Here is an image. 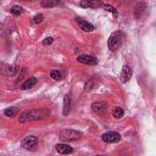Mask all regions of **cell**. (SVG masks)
Returning a JSON list of instances; mask_svg holds the SVG:
<instances>
[{
    "label": "cell",
    "mask_w": 156,
    "mask_h": 156,
    "mask_svg": "<svg viewBox=\"0 0 156 156\" xmlns=\"http://www.w3.org/2000/svg\"><path fill=\"white\" fill-rule=\"evenodd\" d=\"M49 115H50V111L49 110H45V108H40V110H27V111H23L20 115L18 121H20V123H26V122H29V121H39V119L46 118Z\"/></svg>",
    "instance_id": "6da1fadb"
},
{
    "label": "cell",
    "mask_w": 156,
    "mask_h": 156,
    "mask_svg": "<svg viewBox=\"0 0 156 156\" xmlns=\"http://www.w3.org/2000/svg\"><path fill=\"white\" fill-rule=\"evenodd\" d=\"M122 40H123V34H122V32L117 30V32L111 33V35H110V38H108V40H107L108 49H110L111 51H116V50L121 46Z\"/></svg>",
    "instance_id": "7a4b0ae2"
},
{
    "label": "cell",
    "mask_w": 156,
    "mask_h": 156,
    "mask_svg": "<svg viewBox=\"0 0 156 156\" xmlns=\"http://www.w3.org/2000/svg\"><path fill=\"white\" fill-rule=\"evenodd\" d=\"M82 136V133L74 129H63L60 132L58 138L63 141H73V140H78Z\"/></svg>",
    "instance_id": "3957f363"
},
{
    "label": "cell",
    "mask_w": 156,
    "mask_h": 156,
    "mask_svg": "<svg viewBox=\"0 0 156 156\" xmlns=\"http://www.w3.org/2000/svg\"><path fill=\"white\" fill-rule=\"evenodd\" d=\"M91 110L99 116H105L107 112V104L105 101H95L91 104Z\"/></svg>",
    "instance_id": "277c9868"
},
{
    "label": "cell",
    "mask_w": 156,
    "mask_h": 156,
    "mask_svg": "<svg viewBox=\"0 0 156 156\" xmlns=\"http://www.w3.org/2000/svg\"><path fill=\"white\" fill-rule=\"evenodd\" d=\"M21 145H22V147H24L27 150H35L37 145H38V139H37V136L29 135V136H27L22 140Z\"/></svg>",
    "instance_id": "5b68a950"
},
{
    "label": "cell",
    "mask_w": 156,
    "mask_h": 156,
    "mask_svg": "<svg viewBox=\"0 0 156 156\" xmlns=\"http://www.w3.org/2000/svg\"><path fill=\"white\" fill-rule=\"evenodd\" d=\"M101 139L105 143H116L121 139V135L117 132H106L101 135Z\"/></svg>",
    "instance_id": "8992f818"
},
{
    "label": "cell",
    "mask_w": 156,
    "mask_h": 156,
    "mask_svg": "<svg viewBox=\"0 0 156 156\" xmlns=\"http://www.w3.org/2000/svg\"><path fill=\"white\" fill-rule=\"evenodd\" d=\"M77 61L80 63H85V65H96L98 63V58L91 55H79L77 57Z\"/></svg>",
    "instance_id": "52a82bcc"
},
{
    "label": "cell",
    "mask_w": 156,
    "mask_h": 156,
    "mask_svg": "<svg viewBox=\"0 0 156 156\" xmlns=\"http://www.w3.org/2000/svg\"><path fill=\"white\" fill-rule=\"evenodd\" d=\"M102 5V0H82L80 6L84 9H96Z\"/></svg>",
    "instance_id": "ba28073f"
},
{
    "label": "cell",
    "mask_w": 156,
    "mask_h": 156,
    "mask_svg": "<svg viewBox=\"0 0 156 156\" xmlns=\"http://www.w3.org/2000/svg\"><path fill=\"white\" fill-rule=\"evenodd\" d=\"M76 22H77V24L80 27V29H83V30H85V32H93V30H94V26H93L91 23H89L88 21H84V20L77 17V18H76Z\"/></svg>",
    "instance_id": "9c48e42d"
},
{
    "label": "cell",
    "mask_w": 156,
    "mask_h": 156,
    "mask_svg": "<svg viewBox=\"0 0 156 156\" xmlns=\"http://www.w3.org/2000/svg\"><path fill=\"white\" fill-rule=\"evenodd\" d=\"M132 77V69L129 66H124L122 72H121V82L122 83H127Z\"/></svg>",
    "instance_id": "30bf717a"
},
{
    "label": "cell",
    "mask_w": 156,
    "mask_h": 156,
    "mask_svg": "<svg viewBox=\"0 0 156 156\" xmlns=\"http://www.w3.org/2000/svg\"><path fill=\"white\" fill-rule=\"evenodd\" d=\"M56 151L58 154H63V155H68V154H72L73 152V149L67 145V144H57L56 145Z\"/></svg>",
    "instance_id": "8fae6325"
},
{
    "label": "cell",
    "mask_w": 156,
    "mask_h": 156,
    "mask_svg": "<svg viewBox=\"0 0 156 156\" xmlns=\"http://www.w3.org/2000/svg\"><path fill=\"white\" fill-rule=\"evenodd\" d=\"M145 10H146V4L145 2L141 1V2L136 4V6H135V17L140 18L143 16V13L145 12Z\"/></svg>",
    "instance_id": "7c38bea8"
},
{
    "label": "cell",
    "mask_w": 156,
    "mask_h": 156,
    "mask_svg": "<svg viewBox=\"0 0 156 156\" xmlns=\"http://www.w3.org/2000/svg\"><path fill=\"white\" fill-rule=\"evenodd\" d=\"M35 84H37V78H35V77H30V78H28V79H26V80H24V83L21 85V89L26 90V89L33 88Z\"/></svg>",
    "instance_id": "4fadbf2b"
},
{
    "label": "cell",
    "mask_w": 156,
    "mask_h": 156,
    "mask_svg": "<svg viewBox=\"0 0 156 156\" xmlns=\"http://www.w3.org/2000/svg\"><path fill=\"white\" fill-rule=\"evenodd\" d=\"M69 108H71V95H66L65 96V100H63V115H68L69 112Z\"/></svg>",
    "instance_id": "5bb4252c"
},
{
    "label": "cell",
    "mask_w": 156,
    "mask_h": 156,
    "mask_svg": "<svg viewBox=\"0 0 156 156\" xmlns=\"http://www.w3.org/2000/svg\"><path fill=\"white\" fill-rule=\"evenodd\" d=\"M60 4V0H41L40 5L43 7H55Z\"/></svg>",
    "instance_id": "9a60e30c"
},
{
    "label": "cell",
    "mask_w": 156,
    "mask_h": 156,
    "mask_svg": "<svg viewBox=\"0 0 156 156\" xmlns=\"http://www.w3.org/2000/svg\"><path fill=\"white\" fill-rule=\"evenodd\" d=\"M112 115H113V117H115V118H121V117H123V115H124V111L122 110V107L117 106V107H115V108H113V111H112Z\"/></svg>",
    "instance_id": "2e32d148"
},
{
    "label": "cell",
    "mask_w": 156,
    "mask_h": 156,
    "mask_svg": "<svg viewBox=\"0 0 156 156\" xmlns=\"http://www.w3.org/2000/svg\"><path fill=\"white\" fill-rule=\"evenodd\" d=\"M50 77H51L52 79H55V80H58V79L62 78V73H61L58 69H52V71L50 72Z\"/></svg>",
    "instance_id": "e0dca14e"
},
{
    "label": "cell",
    "mask_w": 156,
    "mask_h": 156,
    "mask_svg": "<svg viewBox=\"0 0 156 156\" xmlns=\"http://www.w3.org/2000/svg\"><path fill=\"white\" fill-rule=\"evenodd\" d=\"M10 12H11L12 15H15V16H18V15L22 13V7H21V6H12V7L10 9Z\"/></svg>",
    "instance_id": "ac0fdd59"
},
{
    "label": "cell",
    "mask_w": 156,
    "mask_h": 156,
    "mask_svg": "<svg viewBox=\"0 0 156 156\" xmlns=\"http://www.w3.org/2000/svg\"><path fill=\"white\" fill-rule=\"evenodd\" d=\"M15 113H16V110H15L13 107L6 108V110L4 111V115H5V116H7V117H13V116H15Z\"/></svg>",
    "instance_id": "d6986e66"
},
{
    "label": "cell",
    "mask_w": 156,
    "mask_h": 156,
    "mask_svg": "<svg viewBox=\"0 0 156 156\" xmlns=\"http://www.w3.org/2000/svg\"><path fill=\"white\" fill-rule=\"evenodd\" d=\"M101 6H102V7H104L106 11H108V12H112L115 16L117 15V11H116V10H115L112 6H110V5H101Z\"/></svg>",
    "instance_id": "ffe728a7"
},
{
    "label": "cell",
    "mask_w": 156,
    "mask_h": 156,
    "mask_svg": "<svg viewBox=\"0 0 156 156\" xmlns=\"http://www.w3.org/2000/svg\"><path fill=\"white\" fill-rule=\"evenodd\" d=\"M43 18H44V16H43L41 13H39V15H35V16L33 17V22H34V23H40V22L43 21Z\"/></svg>",
    "instance_id": "44dd1931"
},
{
    "label": "cell",
    "mask_w": 156,
    "mask_h": 156,
    "mask_svg": "<svg viewBox=\"0 0 156 156\" xmlns=\"http://www.w3.org/2000/svg\"><path fill=\"white\" fill-rule=\"evenodd\" d=\"M52 41H54V39H52L51 37H49V38H46V39L43 41V44H44V45H49V44H51Z\"/></svg>",
    "instance_id": "7402d4cb"
},
{
    "label": "cell",
    "mask_w": 156,
    "mask_h": 156,
    "mask_svg": "<svg viewBox=\"0 0 156 156\" xmlns=\"http://www.w3.org/2000/svg\"><path fill=\"white\" fill-rule=\"evenodd\" d=\"M115 1H121V0H115ZM124 1H127V0H124Z\"/></svg>",
    "instance_id": "603a6c76"
}]
</instances>
